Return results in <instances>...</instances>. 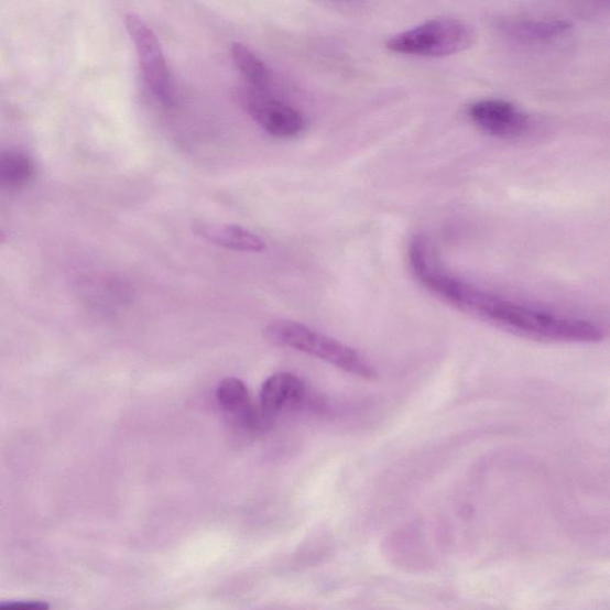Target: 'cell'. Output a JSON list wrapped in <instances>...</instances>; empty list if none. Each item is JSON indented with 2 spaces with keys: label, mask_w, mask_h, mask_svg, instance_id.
Masks as SVG:
<instances>
[{
  "label": "cell",
  "mask_w": 610,
  "mask_h": 610,
  "mask_svg": "<svg viewBox=\"0 0 610 610\" xmlns=\"http://www.w3.org/2000/svg\"><path fill=\"white\" fill-rule=\"evenodd\" d=\"M409 261L414 279L433 296L514 336L557 344H595L606 336L603 328L590 319L508 299L455 277L438 264L425 236L412 239Z\"/></svg>",
  "instance_id": "obj_1"
},
{
  "label": "cell",
  "mask_w": 610,
  "mask_h": 610,
  "mask_svg": "<svg viewBox=\"0 0 610 610\" xmlns=\"http://www.w3.org/2000/svg\"><path fill=\"white\" fill-rule=\"evenodd\" d=\"M266 339L275 346L293 348L329 362L359 379L371 380L375 371L370 362L353 348L294 322H275L265 328Z\"/></svg>",
  "instance_id": "obj_2"
},
{
  "label": "cell",
  "mask_w": 610,
  "mask_h": 610,
  "mask_svg": "<svg viewBox=\"0 0 610 610\" xmlns=\"http://www.w3.org/2000/svg\"><path fill=\"white\" fill-rule=\"evenodd\" d=\"M473 42L475 32L468 23L440 18L391 36L386 41V48L403 55L444 57L469 50Z\"/></svg>",
  "instance_id": "obj_3"
},
{
  "label": "cell",
  "mask_w": 610,
  "mask_h": 610,
  "mask_svg": "<svg viewBox=\"0 0 610 610\" xmlns=\"http://www.w3.org/2000/svg\"><path fill=\"white\" fill-rule=\"evenodd\" d=\"M127 31L132 37L144 80L160 104L172 107L176 101V91L162 46L152 29L137 13L124 17Z\"/></svg>",
  "instance_id": "obj_4"
},
{
  "label": "cell",
  "mask_w": 610,
  "mask_h": 610,
  "mask_svg": "<svg viewBox=\"0 0 610 610\" xmlns=\"http://www.w3.org/2000/svg\"><path fill=\"white\" fill-rule=\"evenodd\" d=\"M470 121L483 133L498 139L524 137L531 116L510 100L488 98L473 101L467 110Z\"/></svg>",
  "instance_id": "obj_5"
},
{
  "label": "cell",
  "mask_w": 610,
  "mask_h": 610,
  "mask_svg": "<svg viewBox=\"0 0 610 610\" xmlns=\"http://www.w3.org/2000/svg\"><path fill=\"white\" fill-rule=\"evenodd\" d=\"M246 108L254 121L274 138H294L305 128V121L298 111L268 97L265 92H250L246 98Z\"/></svg>",
  "instance_id": "obj_6"
},
{
  "label": "cell",
  "mask_w": 610,
  "mask_h": 610,
  "mask_svg": "<svg viewBox=\"0 0 610 610\" xmlns=\"http://www.w3.org/2000/svg\"><path fill=\"white\" fill-rule=\"evenodd\" d=\"M571 26L562 19H512L501 23V31L522 45H546L563 39Z\"/></svg>",
  "instance_id": "obj_7"
},
{
  "label": "cell",
  "mask_w": 610,
  "mask_h": 610,
  "mask_svg": "<svg viewBox=\"0 0 610 610\" xmlns=\"http://www.w3.org/2000/svg\"><path fill=\"white\" fill-rule=\"evenodd\" d=\"M194 231L203 240L230 251L259 253L266 249L263 239L239 226L201 222L194 226Z\"/></svg>",
  "instance_id": "obj_8"
},
{
  "label": "cell",
  "mask_w": 610,
  "mask_h": 610,
  "mask_svg": "<svg viewBox=\"0 0 610 610\" xmlns=\"http://www.w3.org/2000/svg\"><path fill=\"white\" fill-rule=\"evenodd\" d=\"M304 391L303 382L295 374L275 373L261 386V410L266 416L277 415L287 405L299 402L304 396Z\"/></svg>",
  "instance_id": "obj_9"
},
{
  "label": "cell",
  "mask_w": 610,
  "mask_h": 610,
  "mask_svg": "<svg viewBox=\"0 0 610 610\" xmlns=\"http://www.w3.org/2000/svg\"><path fill=\"white\" fill-rule=\"evenodd\" d=\"M36 167L25 153L18 150H0V192H17L31 183Z\"/></svg>",
  "instance_id": "obj_10"
},
{
  "label": "cell",
  "mask_w": 610,
  "mask_h": 610,
  "mask_svg": "<svg viewBox=\"0 0 610 610\" xmlns=\"http://www.w3.org/2000/svg\"><path fill=\"white\" fill-rule=\"evenodd\" d=\"M217 402L224 412L235 415L246 425H254L253 413L249 389L235 377H228L219 384L216 391Z\"/></svg>",
  "instance_id": "obj_11"
},
{
  "label": "cell",
  "mask_w": 610,
  "mask_h": 610,
  "mask_svg": "<svg viewBox=\"0 0 610 610\" xmlns=\"http://www.w3.org/2000/svg\"><path fill=\"white\" fill-rule=\"evenodd\" d=\"M230 52L232 61H235L241 74L255 87V90L266 92L271 83V74L268 66L249 47L241 45V43H232Z\"/></svg>",
  "instance_id": "obj_12"
},
{
  "label": "cell",
  "mask_w": 610,
  "mask_h": 610,
  "mask_svg": "<svg viewBox=\"0 0 610 610\" xmlns=\"http://www.w3.org/2000/svg\"><path fill=\"white\" fill-rule=\"evenodd\" d=\"M0 610H51L45 601H9L0 602Z\"/></svg>",
  "instance_id": "obj_13"
}]
</instances>
